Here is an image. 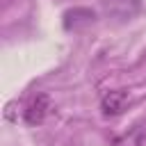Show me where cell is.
Listing matches in <instances>:
<instances>
[{
	"instance_id": "cell-2",
	"label": "cell",
	"mask_w": 146,
	"mask_h": 146,
	"mask_svg": "<svg viewBox=\"0 0 146 146\" xmlns=\"http://www.w3.org/2000/svg\"><path fill=\"white\" fill-rule=\"evenodd\" d=\"M130 94L125 91V89H114V91H107L105 96H103V100H100V110H103V114L105 116H116V114H121L128 105H130Z\"/></svg>"
},
{
	"instance_id": "cell-1",
	"label": "cell",
	"mask_w": 146,
	"mask_h": 146,
	"mask_svg": "<svg viewBox=\"0 0 146 146\" xmlns=\"http://www.w3.org/2000/svg\"><path fill=\"white\" fill-rule=\"evenodd\" d=\"M50 112H52V100H50V96H48V94H36V96L27 103V107H25V112H23V119H25L27 125H41V123L50 116Z\"/></svg>"
}]
</instances>
